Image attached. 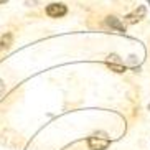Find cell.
<instances>
[{"label":"cell","instance_id":"1","mask_svg":"<svg viewBox=\"0 0 150 150\" xmlns=\"http://www.w3.org/2000/svg\"><path fill=\"white\" fill-rule=\"evenodd\" d=\"M109 144H110V140L107 139L106 134H102V132L94 134V135H91L88 139V145L91 150H106L109 147Z\"/></svg>","mask_w":150,"mask_h":150},{"label":"cell","instance_id":"2","mask_svg":"<svg viewBox=\"0 0 150 150\" xmlns=\"http://www.w3.org/2000/svg\"><path fill=\"white\" fill-rule=\"evenodd\" d=\"M68 12L66 5L63 4H50L48 7H46V15L51 18H59V17H64Z\"/></svg>","mask_w":150,"mask_h":150},{"label":"cell","instance_id":"3","mask_svg":"<svg viewBox=\"0 0 150 150\" xmlns=\"http://www.w3.org/2000/svg\"><path fill=\"white\" fill-rule=\"evenodd\" d=\"M145 17V7H139V8L135 10V12H132V13H129L127 17H125V22L127 23H137V22H140L142 18Z\"/></svg>","mask_w":150,"mask_h":150},{"label":"cell","instance_id":"4","mask_svg":"<svg viewBox=\"0 0 150 150\" xmlns=\"http://www.w3.org/2000/svg\"><path fill=\"white\" fill-rule=\"evenodd\" d=\"M106 25L109 28H112V30L119 31V33H124V31H125V25L120 22L119 18H115V17H107L106 18Z\"/></svg>","mask_w":150,"mask_h":150},{"label":"cell","instance_id":"5","mask_svg":"<svg viewBox=\"0 0 150 150\" xmlns=\"http://www.w3.org/2000/svg\"><path fill=\"white\" fill-rule=\"evenodd\" d=\"M12 43H13V36H12V33L4 35L2 36V40H0V51H2V50H8L10 46H12Z\"/></svg>","mask_w":150,"mask_h":150},{"label":"cell","instance_id":"6","mask_svg":"<svg viewBox=\"0 0 150 150\" xmlns=\"http://www.w3.org/2000/svg\"><path fill=\"white\" fill-rule=\"evenodd\" d=\"M107 64H109V68L110 69H114V71H117V73H124V71H125V68L122 66V64H119V63H107Z\"/></svg>","mask_w":150,"mask_h":150},{"label":"cell","instance_id":"7","mask_svg":"<svg viewBox=\"0 0 150 150\" xmlns=\"http://www.w3.org/2000/svg\"><path fill=\"white\" fill-rule=\"evenodd\" d=\"M5 93V83L2 79H0V96H2V94Z\"/></svg>","mask_w":150,"mask_h":150},{"label":"cell","instance_id":"8","mask_svg":"<svg viewBox=\"0 0 150 150\" xmlns=\"http://www.w3.org/2000/svg\"><path fill=\"white\" fill-rule=\"evenodd\" d=\"M5 2H7V0H0V4H5Z\"/></svg>","mask_w":150,"mask_h":150}]
</instances>
